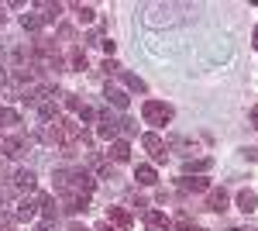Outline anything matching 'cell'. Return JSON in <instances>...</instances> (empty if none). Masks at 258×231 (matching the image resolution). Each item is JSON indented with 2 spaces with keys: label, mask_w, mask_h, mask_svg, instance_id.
I'll use <instances>...</instances> for the list:
<instances>
[{
  "label": "cell",
  "mask_w": 258,
  "mask_h": 231,
  "mask_svg": "<svg viewBox=\"0 0 258 231\" xmlns=\"http://www.w3.org/2000/svg\"><path fill=\"white\" fill-rule=\"evenodd\" d=\"M141 117H145L148 124L162 128V124H169V121H172V107H169V104H162V100H145V107H141Z\"/></svg>",
  "instance_id": "obj_1"
},
{
  "label": "cell",
  "mask_w": 258,
  "mask_h": 231,
  "mask_svg": "<svg viewBox=\"0 0 258 231\" xmlns=\"http://www.w3.org/2000/svg\"><path fill=\"white\" fill-rule=\"evenodd\" d=\"M41 200H45V193H35V197H24L18 204V221H31L35 217V211L41 207Z\"/></svg>",
  "instance_id": "obj_2"
},
{
  "label": "cell",
  "mask_w": 258,
  "mask_h": 231,
  "mask_svg": "<svg viewBox=\"0 0 258 231\" xmlns=\"http://www.w3.org/2000/svg\"><path fill=\"white\" fill-rule=\"evenodd\" d=\"M107 224H114V228H131L135 217H131L127 207H107Z\"/></svg>",
  "instance_id": "obj_3"
},
{
  "label": "cell",
  "mask_w": 258,
  "mask_h": 231,
  "mask_svg": "<svg viewBox=\"0 0 258 231\" xmlns=\"http://www.w3.org/2000/svg\"><path fill=\"white\" fill-rule=\"evenodd\" d=\"M141 145L152 152V159H155V162H165V159H169V152H165V142H162L159 135H145V138H141Z\"/></svg>",
  "instance_id": "obj_4"
},
{
  "label": "cell",
  "mask_w": 258,
  "mask_h": 231,
  "mask_svg": "<svg viewBox=\"0 0 258 231\" xmlns=\"http://www.w3.org/2000/svg\"><path fill=\"white\" fill-rule=\"evenodd\" d=\"M169 228H172V221H169L162 211H148L145 214V231H169Z\"/></svg>",
  "instance_id": "obj_5"
},
{
  "label": "cell",
  "mask_w": 258,
  "mask_h": 231,
  "mask_svg": "<svg viewBox=\"0 0 258 231\" xmlns=\"http://www.w3.org/2000/svg\"><path fill=\"white\" fill-rule=\"evenodd\" d=\"M179 190L200 193V190H210V183H207V176H182V179H179Z\"/></svg>",
  "instance_id": "obj_6"
},
{
  "label": "cell",
  "mask_w": 258,
  "mask_h": 231,
  "mask_svg": "<svg viewBox=\"0 0 258 231\" xmlns=\"http://www.w3.org/2000/svg\"><path fill=\"white\" fill-rule=\"evenodd\" d=\"M207 211L224 214V211H227V193H224V190H210V193H207Z\"/></svg>",
  "instance_id": "obj_7"
},
{
  "label": "cell",
  "mask_w": 258,
  "mask_h": 231,
  "mask_svg": "<svg viewBox=\"0 0 258 231\" xmlns=\"http://www.w3.org/2000/svg\"><path fill=\"white\" fill-rule=\"evenodd\" d=\"M117 131H120V121H114L110 111H103V114H100V138H114Z\"/></svg>",
  "instance_id": "obj_8"
},
{
  "label": "cell",
  "mask_w": 258,
  "mask_h": 231,
  "mask_svg": "<svg viewBox=\"0 0 258 231\" xmlns=\"http://www.w3.org/2000/svg\"><path fill=\"white\" fill-rule=\"evenodd\" d=\"M0 152L11 155V159H18L24 152V138H0Z\"/></svg>",
  "instance_id": "obj_9"
},
{
  "label": "cell",
  "mask_w": 258,
  "mask_h": 231,
  "mask_svg": "<svg viewBox=\"0 0 258 231\" xmlns=\"http://www.w3.org/2000/svg\"><path fill=\"white\" fill-rule=\"evenodd\" d=\"M255 207H258V197H255V193H251V190H241V193H238V211L251 214V211H255Z\"/></svg>",
  "instance_id": "obj_10"
},
{
  "label": "cell",
  "mask_w": 258,
  "mask_h": 231,
  "mask_svg": "<svg viewBox=\"0 0 258 231\" xmlns=\"http://www.w3.org/2000/svg\"><path fill=\"white\" fill-rule=\"evenodd\" d=\"M214 166V159H207V155H200V159H186V173H207Z\"/></svg>",
  "instance_id": "obj_11"
},
{
  "label": "cell",
  "mask_w": 258,
  "mask_h": 231,
  "mask_svg": "<svg viewBox=\"0 0 258 231\" xmlns=\"http://www.w3.org/2000/svg\"><path fill=\"white\" fill-rule=\"evenodd\" d=\"M110 159H114V162H127V159H131V145H127V142H114V145H110Z\"/></svg>",
  "instance_id": "obj_12"
},
{
  "label": "cell",
  "mask_w": 258,
  "mask_h": 231,
  "mask_svg": "<svg viewBox=\"0 0 258 231\" xmlns=\"http://www.w3.org/2000/svg\"><path fill=\"white\" fill-rule=\"evenodd\" d=\"M38 117L41 121H59V107H55L52 100H41L38 104Z\"/></svg>",
  "instance_id": "obj_13"
},
{
  "label": "cell",
  "mask_w": 258,
  "mask_h": 231,
  "mask_svg": "<svg viewBox=\"0 0 258 231\" xmlns=\"http://www.w3.org/2000/svg\"><path fill=\"white\" fill-rule=\"evenodd\" d=\"M135 179H138L141 187H152L159 176H155V169H152V166H138V169H135Z\"/></svg>",
  "instance_id": "obj_14"
},
{
  "label": "cell",
  "mask_w": 258,
  "mask_h": 231,
  "mask_svg": "<svg viewBox=\"0 0 258 231\" xmlns=\"http://www.w3.org/2000/svg\"><path fill=\"white\" fill-rule=\"evenodd\" d=\"M14 183H18L21 190H35V173L31 169H18L14 173Z\"/></svg>",
  "instance_id": "obj_15"
},
{
  "label": "cell",
  "mask_w": 258,
  "mask_h": 231,
  "mask_svg": "<svg viewBox=\"0 0 258 231\" xmlns=\"http://www.w3.org/2000/svg\"><path fill=\"white\" fill-rule=\"evenodd\" d=\"M73 11H76V18H80V24H90V21L97 18V11H93L90 4H73Z\"/></svg>",
  "instance_id": "obj_16"
},
{
  "label": "cell",
  "mask_w": 258,
  "mask_h": 231,
  "mask_svg": "<svg viewBox=\"0 0 258 231\" xmlns=\"http://www.w3.org/2000/svg\"><path fill=\"white\" fill-rule=\"evenodd\" d=\"M107 100H110L114 107H120V111L127 107V94H124V90H117V86H107Z\"/></svg>",
  "instance_id": "obj_17"
},
{
  "label": "cell",
  "mask_w": 258,
  "mask_h": 231,
  "mask_svg": "<svg viewBox=\"0 0 258 231\" xmlns=\"http://www.w3.org/2000/svg\"><path fill=\"white\" fill-rule=\"evenodd\" d=\"M69 66H73L76 73H83V69H86V52H83V49H69Z\"/></svg>",
  "instance_id": "obj_18"
},
{
  "label": "cell",
  "mask_w": 258,
  "mask_h": 231,
  "mask_svg": "<svg viewBox=\"0 0 258 231\" xmlns=\"http://www.w3.org/2000/svg\"><path fill=\"white\" fill-rule=\"evenodd\" d=\"M14 124H21L18 111H11V107H4V111H0V128H14Z\"/></svg>",
  "instance_id": "obj_19"
},
{
  "label": "cell",
  "mask_w": 258,
  "mask_h": 231,
  "mask_svg": "<svg viewBox=\"0 0 258 231\" xmlns=\"http://www.w3.org/2000/svg\"><path fill=\"white\" fill-rule=\"evenodd\" d=\"M41 214H45V221H55V217H59V207H55V200H52V197H45V200H41Z\"/></svg>",
  "instance_id": "obj_20"
},
{
  "label": "cell",
  "mask_w": 258,
  "mask_h": 231,
  "mask_svg": "<svg viewBox=\"0 0 258 231\" xmlns=\"http://www.w3.org/2000/svg\"><path fill=\"white\" fill-rule=\"evenodd\" d=\"M41 11H45V14H41V21H55L62 14V4H38Z\"/></svg>",
  "instance_id": "obj_21"
},
{
  "label": "cell",
  "mask_w": 258,
  "mask_h": 231,
  "mask_svg": "<svg viewBox=\"0 0 258 231\" xmlns=\"http://www.w3.org/2000/svg\"><path fill=\"white\" fill-rule=\"evenodd\" d=\"M120 76H124V83H127L131 90H138V94H145V90H148V86H145V79H138L135 73H124V69H120Z\"/></svg>",
  "instance_id": "obj_22"
},
{
  "label": "cell",
  "mask_w": 258,
  "mask_h": 231,
  "mask_svg": "<svg viewBox=\"0 0 258 231\" xmlns=\"http://www.w3.org/2000/svg\"><path fill=\"white\" fill-rule=\"evenodd\" d=\"M21 24H24V31H38L45 21H41V14H24V18H21Z\"/></svg>",
  "instance_id": "obj_23"
},
{
  "label": "cell",
  "mask_w": 258,
  "mask_h": 231,
  "mask_svg": "<svg viewBox=\"0 0 258 231\" xmlns=\"http://www.w3.org/2000/svg\"><path fill=\"white\" fill-rule=\"evenodd\" d=\"M120 128H124L127 135H138V121H131V117H124V121H120Z\"/></svg>",
  "instance_id": "obj_24"
},
{
  "label": "cell",
  "mask_w": 258,
  "mask_h": 231,
  "mask_svg": "<svg viewBox=\"0 0 258 231\" xmlns=\"http://www.w3.org/2000/svg\"><path fill=\"white\" fill-rule=\"evenodd\" d=\"M66 97V107H69V111H80V97L76 94H62Z\"/></svg>",
  "instance_id": "obj_25"
},
{
  "label": "cell",
  "mask_w": 258,
  "mask_h": 231,
  "mask_svg": "<svg viewBox=\"0 0 258 231\" xmlns=\"http://www.w3.org/2000/svg\"><path fill=\"white\" fill-rule=\"evenodd\" d=\"M80 117H83V121H97V111H93V107H80Z\"/></svg>",
  "instance_id": "obj_26"
},
{
  "label": "cell",
  "mask_w": 258,
  "mask_h": 231,
  "mask_svg": "<svg viewBox=\"0 0 258 231\" xmlns=\"http://www.w3.org/2000/svg\"><path fill=\"white\" fill-rule=\"evenodd\" d=\"M35 231H59V228H55V221H41V224H35Z\"/></svg>",
  "instance_id": "obj_27"
},
{
  "label": "cell",
  "mask_w": 258,
  "mask_h": 231,
  "mask_svg": "<svg viewBox=\"0 0 258 231\" xmlns=\"http://www.w3.org/2000/svg\"><path fill=\"white\" fill-rule=\"evenodd\" d=\"M103 73H120V66L114 62V59H107V62H103Z\"/></svg>",
  "instance_id": "obj_28"
},
{
  "label": "cell",
  "mask_w": 258,
  "mask_h": 231,
  "mask_svg": "<svg viewBox=\"0 0 258 231\" xmlns=\"http://www.w3.org/2000/svg\"><path fill=\"white\" fill-rule=\"evenodd\" d=\"M97 231H117V228H114V224H107V221H103V224H97Z\"/></svg>",
  "instance_id": "obj_29"
},
{
  "label": "cell",
  "mask_w": 258,
  "mask_h": 231,
  "mask_svg": "<svg viewBox=\"0 0 258 231\" xmlns=\"http://www.w3.org/2000/svg\"><path fill=\"white\" fill-rule=\"evenodd\" d=\"M251 45H255V49H258V28H255V35H251Z\"/></svg>",
  "instance_id": "obj_30"
},
{
  "label": "cell",
  "mask_w": 258,
  "mask_h": 231,
  "mask_svg": "<svg viewBox=\"0 0 258 231\" xmlns=\"http://www.w3.org/2000/svg\"><path fill=\"white\" fill-rule=\"evenodd\" d=\"M69 231H90V228H83V224H73V228H69Z\"/></svg>",
  "instance_id": "obj_31"
},
{
  "label": "cell",
  "mask_w": 258,
  "mask_h": 231,
  "mask_svg": "<svg viewBox=\"0 0 258 231\" xmlns=\"http://www.w3.org/2000/svg\"><path fill=\"white\" fill-rule=\"evenodd\" d=\"M251 121H255V128H258V107H255V111H251Z\"/></svg>",
  "instance_id": "obj_32"
}]
</instances>
